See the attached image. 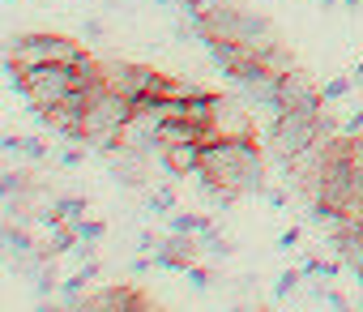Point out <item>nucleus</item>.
Wrapping results in <instances>:
<instances>
[{
    "label": "nucleus",
    "mask_w": 363,
    "mask_h": 312,
    "mask_svg": "<svg viewBox=\"0 0 363 312\" xmlns=\"http://www.w3.org/2000/svg\"><path fill=\"white\" fill-rule=\"evenodd\" d=\"M201 172L214 176L218 184L235 189L240 197H252V193H265V159L252 137H218V141H206L201 150Z\"/></svg>",
    "instance_id": "obj_1"
},
{
    "label": "nucleus",
    "mask_w": 363,
    "mask_h": 312,
    "mask_svg": "<svg viewBox=\"0 0 363 312\" xmlns=\"http://www.w3.org/2000/svg\"><path fill=\"white\" fill-rule=\"evenodd\" d=\"M316 137H320V124L308 111H282V116L269 120V150H274V159L282 167L295 159V154H303Z\"/></svg>",
    "instance_id": "obj_2"
},
{
    "label": "nucleus",
    "mask_w": 363,
    "mask_h": 312,
    "mask_svg": "<svg viewBox=\"0 0 363 312\" xmlns=\"http://www.w3.org/2000/svg\"><path fill=\"white\" fill-rule=\"evenodd\" d=\"M9 56L35 69V65H77L86 52L77 48V39H65V35H18L9 43Z\"/></svg>",
    "instance_id": "obj_3"
},
{
    "label": "nucleus",
    "mask_w": 363,
    "mask_h": 312,
    "mask_svg": "<svg viewBox=\"0 0 363 312\" xmlns=\"http://www.w3.org/2000/svg\"><path fill=\"white\" fill-rule=\"evenodd\" d=\"M30 73V111H48L56 103H65L73 90H77V77H73V65H35L26 69Z\"/></svg>",
    "instance_id": "obj_4"
},
{
    "label": "nucleus",
    "mask_w": 363,
    "mask_h": 312,
    "mask_svg": "<svg viewBox=\"0 0 363 312\" xmlns=\"http://www.w3.org/2000/svg\"><path fill=\"white\" fill-rule=\"evenodd\" d=\"M128 116H133V99L128 94H116V90H107V86H99L94 94H90V103H86V137H94V133H120L124 124H128ZM86 145V141H82Z\"/></svg>",
    "instance_id": "obj_5"
},
{
    "label": "nucleus",
    "mask_w": 363,
    "mask_h": 312,
    "mask_svg": "<svg viewBox=\"0 0 363 312\" xmlns=\"http://www.w3.org/2000/svg\"><path fill=\"white\" fill-rule=\"evenodd\" d=\"M325 107V99H320V86L303 73V69H286L282 77H278V116L282 111H308V116H316Z\"/></svg>",
    "instance_id": "obj_6"
},
{
    "label": "nucleus",
    "mask_w": 363,
    "mask_h": 312,
    "mask_svg": "<svg viewBox=\"0 0 363 312\" xmlns=\"http://www.w3.org/2000/svg\"><path fill=\"white\" fill-rule=\"evenodd\" d=\"M214 137H252V116H248V99H223L214 94V120H210Z\"/></svg>",
    "instance_id": "obj_7"
},
{
    "label": "nucleus",
    "mask_w": 363,
    "mask_h": 312,
    "mask_svg": "<svg viewBox=\"0 0 363 312\" xmlns=\"http://www.w3.org/2000/svg\"><path fill=\"white\" fill-rule=\"evenodd\" d=\"M201 150H206V141H179V145H162V172L167 176H175V180H184V176H193L197 167H201Z\"/></svg>",
    "instance_id": "obj_8"
},
{
    "label": "nucleus",
    "mask_w": 363,
    "mask_h": 312,
    "mask_svg": "<svg viewBox=\"0 0 363 312\" xmlns=\"http://www.w3.org/2000/svg\"><path fill=\"white\" fill-rule=\"evenodd\" d=\"M103 308H141V295H133L124 286H107L99 295H86V312H103Z\"/></svg>",
    "instance_id": "obj_9"
},
{
    "label": "nucleus",
    "mask_w": 363,
    "mask_h": 312,
    "mask_svg": "<svg viewBox=\"0 0 363 312\" xmlns=\"http://www.w3.org/2000/svg\"><path fill=\"white\" fill-rule=\"evenodd\" d=\"M5 252H9V261H18V257H30V252H35V240H30L26 223H22V227L5 223Z\"/></svg>",
    "instance_id": "obj_10"
},
{
    "label": "nucleus",
    "mask_w": 363,
    "mask_h": 312,
    "mask_svg": "<svg viewBox=\"0 0 363 312\" xmlns=\"http://www.w3.org/2000/svg\"><path fill=\"white\" fill-rule=\"evenodd\" d=\"M0 193L26 201V193H30V172H22V167H5V176H0Z\"/></svg>",
    "instance_id": "obj_11"
},
{
    "label": "nucleus",
    "mask_w": 363,
    "mask_h": 312,
    "mask_svg": "<svg viewBox=\"0 0 363 312\" xmlns=\"http://www.w3.org/2000/svg\"><path fill=\"white\" fill-rule=\"evenodd\" d=\"M214 223L206 218V214H184V210H179V214H171V231H184V235H201V231H210Z\"/></svg>",
    "instance_id": "obj_12"
},
{
    "label": "nucleus",
    "mask_w": 363,
    "mask_h": 312,
    "mask_svg": "<svg viewBox=\"0 0 363 312\" xmlns=\"http://www.w3.org/2000/svg\"><path fill=\"white\" fill-rule=\"evenodd\" d=\"M197 240H201V252H210V257H231V252H235V244H231V240H227V235H223L218 227L201 231Z\"/></svg>",
    "instance_id": "obj_13"
},
{
    "label": "nucleus",
    "mask_w": 363,
    "mask_h": 312,
    "mask_svg": "<svg viewBox=\"0 0 363 312\" xmlns=\"http://www.w3.org/2000/svg\"><path fill=\"white\" fill-rule=\"evenodd\" d=\"M145 210H150L154 218H162V214H171V210H175V193H171L167 184H158V189H154V193L145 197Z\"/></svg>",
    "instance_id": "obj_14"
},
{
    "label": "nucleus",
    "mask_w": 363,
    "mask_h": 312,
    "mask_svg": "<svg viewBox=\"0 0 363 312\" xmlns=\"http://www.w3.org/2000/svg\"><path fill=\"white\" fill-rule=\"evenodd\" d=\"M52 206H56V214H60L65 223H77V218H86V210H90L82 197H56Z\"/></svg>",
    "instance_id": "obj_15"
},
{
    "label": "nucleus",
    "mask_w": 363,
    "mask_h": 312,
    "mask_svg": "<svg viewBox=\"0 0 363 312\" xmlns=\"http://www.w3.org/2000/svg\"><path fill=\"white\" fill-rule=\"evenodd\" d=\"M299 282H303V269H282V274H278V282H274V295H278V299H286V295H295V291H299Z\"/></svg>",
    "instance_id": "obj_16"
},
{
    "label": "nucleus",
    "mask_w": 363,
    "mask_h": 312,
    "mask_svg": "<svg viewBox=\"0 0 363 312\" xmlns=\"http://www.w3.org/2000/svg\"><path fill=\"white\" fill-rule=\"evenodd\" d=\"M350 86H354L350 77H329V82L320 86V99H325V103H337V99H346V94H350Z\"/></svg>",
    "instance_id": "obj_17"
},
{
    "label": "nucleus",
    "mask_w": 363,
    "mask_h": 312,
    "mask_svg": "<svg viewBox=\"0 0 363 312\" xmlns=\"http://www.w3.org/2000/svg\"><path fill=\"white\" fill-rule=\"evenodd\" d=\"M73 227H77V235H82V240H90V244H99V240L107 235V223H99V218H77Z\"/></svg>",
    "instance_id": "obj_18"
},
{
    "label": "nucleus",
    "mask_w": 363,
    "mask_h": 312,
    "mask_svg": "<svg viewBox=\"0 0 363 312\" xmlns=\"http://www.w3.org/2000/svg\"><path fill=\"white\" fill-rule=\"evenodd\" d=\"M184 278H189V286H193V291H210V286H214V274H210L206 265H189V269H184Z\"/></svg>",
    "instance_id": "obj_19"
},
{
    "label": "nucleus",
    "mask_w": 363,
    "mask_h": 312,
    "mask_svg": "<svg viewBox=\"0 0 363 312\" xmlns=\"http://www.w3.org/2000/svg\"><path fill=\"white\" fill-rule=\"evenodd\" d=\"M22 154H26L30 163H43V159H48V145H43L39 137H26V141H22Z\"/></svg>",
    "instance_id": "obj_20"
},
{
    "label": "nucleus",
    "mask_w": 363,
    "mask_h": 312,
    "mask_svg": "<svg viewBox=\"0 0 363 312\" xmlns=\"http://www.w3.org/2000/svg\"><path fill=\"white\" fill-rule=\"evenodd\" d=\"M299 235H303L299 227H286V231L278 235V248H282V252H291V248H299Z\"/></svg>",
    "instance_id": "obj_21"
},
{
    "label": "nucleus",
    "mask_w": 363,
    "mask_h": 312,
    "mask_svg": "<svg viewBox=\"0 0 363 312\" xmlns=\"http://www.w3.org/2000/svg\"><path fill=\"white\" fill-rule=\"evenodd\" d=\"M158 248H162V240H158V235H150V231H141V235H137V252H158Z\"/></svg>",
    "instance_id": "obj_22"
},
{
    "label": "nucleus",
    "mask_w": 363,
    "mask_h": 312,
    "mask_svg": "<svg viewBox=\"0 0 363 312\" xmlns=\"http://www.w3.org/2000/svg\"><path fill=\"white\" fill-rule=\"evenodd\" d=\"M359 128H363V107H359V111H350V116L342 120V133H359Z\"/></svg>",
    "instance_id": "obj_23"
},
{
    "label": "nucleus",
    "mask_w": 363,
    "mask_h": 312,
    "mask_svg": "<svg viewBox=\"0 0 363 312\" xmlns=\"http://www.w3.org/2000/svg\"><path fill=\"white\" fill-rule=\"evenodd\" d=\"M82 159H86L82 150H65V154H60V167H82Z\"/></svg>",
    "instance_id": "obj_24"
},
{
    "label": "nucleus",
    "mask_w": 363,
    "mask_h": 312,
    "mask_svg": "<svg viewBox=\"0 0 363 312\" xmlns=\"http://www.w3.org/2000/svg\"><path fill=\"white\" fill-rule=\"evenodd\" d=\"M22 141H26V137H18V133H5V154H22Z\"/></svg>",
    "instance_id": "obj_25"
},
{
    "label": "nucleus",
    "mask_w": 363,
    "mask_h": 312,
    "mask_svg": "<svg viewBox=\"0 0 363 312\" xmlns=\"http://www.w3.org/2000/svg\"><path fill=\"white\" fill-rule=\"evenodd\" d=\"M265 201H269L274 210H282V206H286V193H282V189H265Z\"/></svg>",
    "instance_id": "obj_26"
},
{
    "label": "nucleus",
    "mask_w": 363,
    "mask_h": 312,
    "mask_svg": "<svg viewBox=\"0 0 363 312\" xmlns=\"http://www.w3.org/2000/svg\"><path fill=\"white\" fill-rule=\"evenodd\" d=\"M86 35H90V39H99V35H103V22H94V18H90V22H86Z\"/></svg>",
    "instance_id": "obj_27"
},
{
    "label": "nucleus",
    "mask_w": 363,
    "mask_h": 312,
    "mask_svg": "<svg viewBox=\"0 0 363 312\" xmlns=\"http://www.w3.org/2000/svg\"><path fill=\"white\" fill-rule=\"evenodd\" d=\"M337 5H342V9H350V13H354V9H359V5H363V0H337Z\"/></svg>",
    "instance_id": "obj_28"
},
{
    "label": "nucleus",
    "mask_w": 363,
    "mask_h": 312,
    "mask_svg": "<svg viewBox=\"0 0 363 312\" xmlns=\"http://www.w3.org/2000/svg\"><path fill=\"white\" fill-rule=\"evenodd\" d=\"M350 82H354V86H363V65H354V73H350Z\"/></svg>",
    "instance_id": "obj_29"
},
{
    "label": "nucleus",
    "mask_w": 363,
    "mask_h": 312,
    "mask_svg": "<svg viewBox=\"0 0 363 312\" xmlns=\"http://www.w3.org/2000/svg\"><path fill=\"white\" fill-rule=\"evenodd\" d=\"M154 5H171V0H154Z\"/></svg>",
    "instance_id": "obj_30"
}]
</instances>
